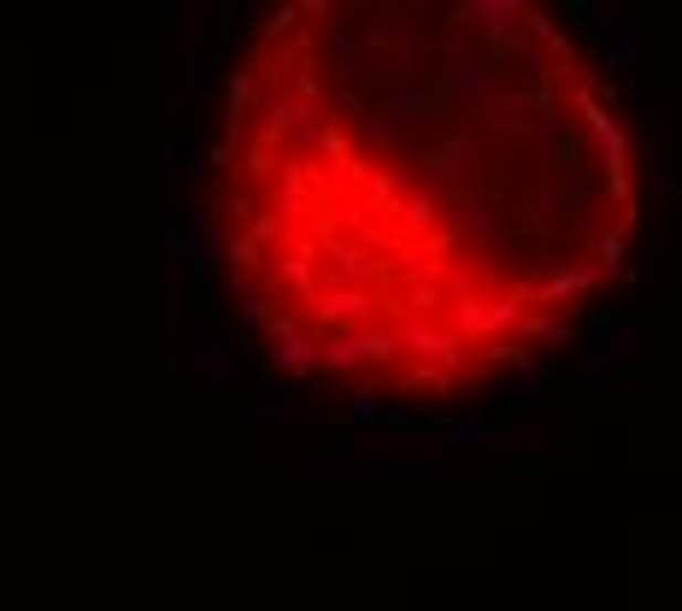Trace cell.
<instances>
[{"mask_svg": "<svg viewBox=\"0 0 682 611\" xmlns=\"http://www.w3.org/2000/svg\"><path fill=\"white\" fill-rule=\"evenodd\" d=\"M606 60L536 0H294L235 60L212 247L265 354L359 400H465L636 247Z\"/></svg>", "mask_w": 682, "mask_h": 611, "instance_id": "obj_1", "label": "cell"}]
</instances>
